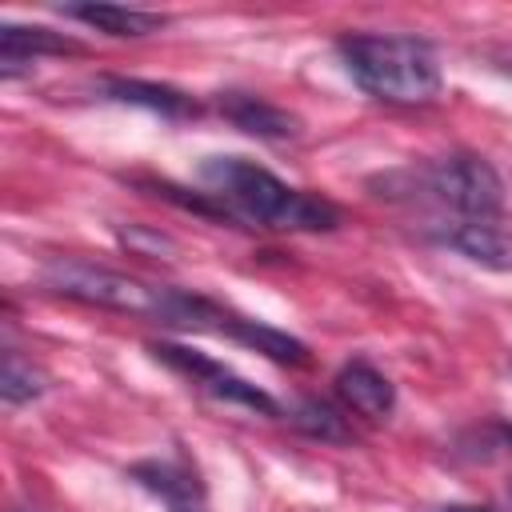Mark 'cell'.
<instances>
[{
    "label": "cell",
    "mask_w": 512,
    "mask_h": 512,
    "mask_svg": "<svg viewBox=\"0 0 512 512\" xmlns=\"http://www.w3.org/2000/svg\"><path fill=\"white\" fill-rule=\"evenodd\" d=\"M48 392V372L40 364H32L24 352L16 348H4V364H0V400L8 408H20V404H32Z\"/></svg>",
    "instance_id": "5bb4252c"
},
{
    "label": "cell",
    "mask_w": 512,
    "mask_h": 512,
    "mask_svg": "<svg viewBox=\"0 0 512 512\" xmlns=\"http://www.w3.org/2000/svg\"><path fill=\"white\" fill-rule=\"evenodd\" d=\"M488 60H492L496 68L512 72V40H504V44H492V48H488Z\"/></svg>",
    "instance_id": "2e32d148"
},
{
    "label": "cell",
    "mask_w": 512,
    "mask_h": 512,
    "mask_svg": "<svg viewBox=\"0 0 512 512\" xmlns=\"http://www.w3.org/2000/svg\"><path fill=\"white\" fill-rule=\"evenodd\" d=\"M224 336L236 340V344H244V348H256L260 356H268V360H276V364H288V368H304V364L312 360L304 340H296V336H288V332H280V328H272V324L236 316V312H232Z\"/></svg>",
    "instance_id": "4fadbf2b"
},
{
    "label": "cell",
    "mask_w": 512,
    "mask_h": 512,
    "mask_svg": "<svg viewBox=\"0 0 512 512\" xmlns=\"http://www.w3.org/2000/svg\"><path fill=\"white\" fill-rule=\"evenodd\" d=\"M148 352H152L164 368L180 372L184 380H192L204 396H212V400H220V404H236V408H248V412H256V416H268V420H280V416H284L280 404H276L264 388L248 384L244 376H236L232 368H224L220 360H212V356H204V352H192V348L168 344V340L148 344Z\"/></svg>",
    "instance_id": "5b68a950"
},
{
    "label": "cell",
    "mask_w": 512,
    "mask_h": 512,
    "mask_svg": "<svg viewBox=\"0 0 512 512\" xmlns=\"http://www.w3.org/2000/svg\"><path fill=\"white\" fill-rule=\"evenodd\" d=\"M336 56L352 76V84L372 100L416 108L440 96V60L424 36L348 32L336 40Z\"/></svg>",
    "instance_id": "7a4b0ae2"
},
{
    "label": "cell",
    "mask_w": 512,
    "mask_h": 512,
    "mask_svg": "<svg viewBox=\"0 0 512 512\" xmlns=\"http://www.w3.org/2000/svg\"><path fill=\"white\" fill-rule=\"evenodd\" d=\"M40 284L64 300L104 308V312H132V316H148V320H156L160 292H164V284H144L128 272H116V268H104L92 260H76V256L48 260L40 272Z\"/></svg>",
    "instance_id": "277c9868"
},
{
    "label": "cell",
    "mask_w": 512,
    "mask_h": 512,
    "mask_svg": "<svg viewBox=\"0 0 512 512\" xmlns=\"http://www.w3.org/2000/svg\"><path fill=\"white\" fill-rule=\"evenodd\" d=\"M288 424L320 444H348L352 440V424L340 416V408H332L328 400H316V396H304L292 412H288Z\"/></svg>",
    "instance_id": "9a60e30c"
},
{
    "label": "cell",
    "mask_w": 512,
    "mask_h": 512,
    "mask_svg": "<svg viewBox=\"0 0 512 512\" xmlns=\"http://www.w3.org/2000/svg\"><path fill=\"white\" fill-rule=\"evenodd\" d=\"M200 180L232 224H256L268 232H332V228H340V208L332 200L292 188L244 156H208L200 164Z\"/></svg>",
    "instance_id": "6da1fadb"
},
{
    "label": "cell",
    "mask_w": 512,
    "mask_h": 512,
    "mask_svg": "<svg viewBox=\"0 0 512 512\" xmlns=\"http://www.w3.org/2000/svg\"><path fill=\"white\" fill-rule=\"evenodd\" d=\"M440 512H492L488 504H444Z\"/></svg>",
    "instance_id": "e0dca14e"
},
{
    "label": "cell",
    "mask_w": 512,
    "mask_h": 512,
    "mask_svg": "<svg viewBox=\"0 0 512 512\" xmlns=\"http://www.w3.org/2000/svg\"><path fill=\"white\" fill-rule=\"evenodd\" d=\"M128 476L144 492H152L168 512H204L200 476L184 460H140L128 468Z\"/></svg>",
    "instance_id": "9c48e42d"
},
{
    "label": "cell",
    "mask_w": 512,
    "mask_h": 512,
    "mask_svg": "<svg viewBox=\"0 0 512 512\" xmlns=\"http://www.w3.org/2000/svg\"><path fill=\"white\" fill-rule=\"evenodd\" d=\"M336 396L344 400L348 412L356 416H368V420H384L392 416L396 408V384L368 360H348L340 372H336Z\"/></svg>",
    "instance_id": "30bf717a"
},
{
    "label": "cell",
    "mask_w": 512,
    "mask_h": 512,
    "mask_svg": "<svg viewBox=\"0 0 512 512\" xmlns=\"http://www.w3.org/2000/svg\"><path fill=\"white\" fill-rule=\"evenodd\" d=\"M216 112L232 128H240V132H248L256 140H276L280 144V140H296L300 136V120L288 108H280V104H272V100H264L256 92H220L216 96Z\"/></svg>",
    "instance_id": "52a82bcc"
},
{
    "label": "cell",
    "mask_w": 512,
    "mask_h": 512,
    "mask_svg": "<svg viewBox=\"0 0 512 512\" xmlns=\"http://www.w3.org/2000/svg\"><path fill=\"white\" fill-rule=\"evenodd\" d=\"M80 52H84L80 40L40 28V24H4L0 28V72L4 76H16L36 56H80Z\"/></svg>",
    "instance_id": "8fae6325"
},
{
    "label": "cell",
    "mask_w": 512,
    "mask_h": 512,
    "mask_svg": "<svg viewBox=\"0 0 512 512\" xmlns=\"http://www.w3.org/2000/svg\"><path fill=\"white\" fill-rule=\"evenodd\" d=\"M60 12L104 36H128V40L160 32L168 24L164 12H144V8H124V4H60Z\"/></svg>",
    "instance_id": "7c38bea8"
},
{
    "label": "cell",
    "mask_w": 512,
    "mask_h": 512,
    "mask_svg": "<svg viewBox=\"0 0 512 512\" xmlns=\"http://www.w3.org/2000/svg\"><path fill=\"white\" fill-rule=\"evenodd\" d=\"M376 188L384 200L436 204L452 220H500L504 212V180L476 152H448L404 172H388L376 180Z\"/></svg>",
    "instance_id": "3957f363"
},
{
    "label": "cell",
    "mask_w": 512,
    "mask_h": 512,
    "mask_svg": "<svg viewBox=\"0 0 512 512\" xmlns=\"http://www.w3.org/2000/svg\"><path fill=\"white\" fill-rule=\"evenodd\" d=\"M100 96L104 100H116V104H132V108H144V112H156L164 120H196L204 108L200 100H192L188 92L172 88V84H156V80H136V76H104L100 84Z\"/></svg>",
    "instance_id": "ba28073f"
},
{
    "label": "cell",
    "mask_w": 512,
    "mask_h": 512,
    "mask_svg": "<svg viewBox=\"0 0 512 512\" xmlns=\"http://www.w3.org/2000/svg\"><path fill=\"white\" fill-rule=\"evenodd\" d=\"M424 240L488 268V272H512V232L500 220H436L428 224Z\"/></svg>",
    "instance_id": "8992f818"
}]
</instances>
